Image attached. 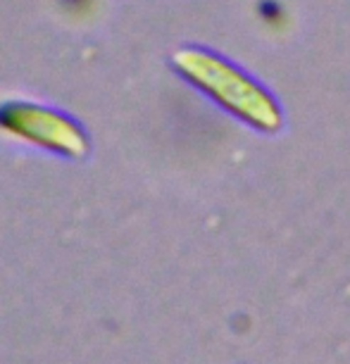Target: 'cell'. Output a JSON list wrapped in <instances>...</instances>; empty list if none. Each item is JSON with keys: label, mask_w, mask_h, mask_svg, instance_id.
<instances>
[{"label": "cell", "mask_w": 350, "mask_h": 364, "mask_svg": "<svg viewBox=\"0 0 350 364\" xmlns=\"http://www.w3.org/2000/svg\"><path fill=\"white\" fill-rule=\"evenodd\" d=\"M176 65L189 79H193L198 86H203L205 91L215 95L217 100H222L226 107L241 114L243 119L262 129H277L279 112L274 102L229 67L201 53L176 55Z\"/></svg>", "instance_id": "cell-1"}, {"label": "cell", "mask_w": 350, "mask_h": 364, "mask_svg": "<svg viewBox=\"0 0 350 364\" xmlns=\"http://www.w3.org/2000/svg\"><path fill=\"white\" fill-rule=\"evenodd\" d=\"M0 129L55 153L81 155L86 150L79 127L46 107L22 105V102L0 107Z\"/></svg>", "instance_id": "cell-2"}, {"label": "cell", "mask_w": 350, "mask_h": 364, "mask_svg": "<svg viewBox=\"0 0 350 364\" xmlns=\"http://www.w3.org/2000/svg\"><path fill=\"white\" fill-rule=\"evenodd\" d=\"M65 3H70V8H74V10H77V8H79V5H81V3H84V5H86V3H88V0H65Z\"/></svg>", "instance_id": "cell-3"}]
</instances>
